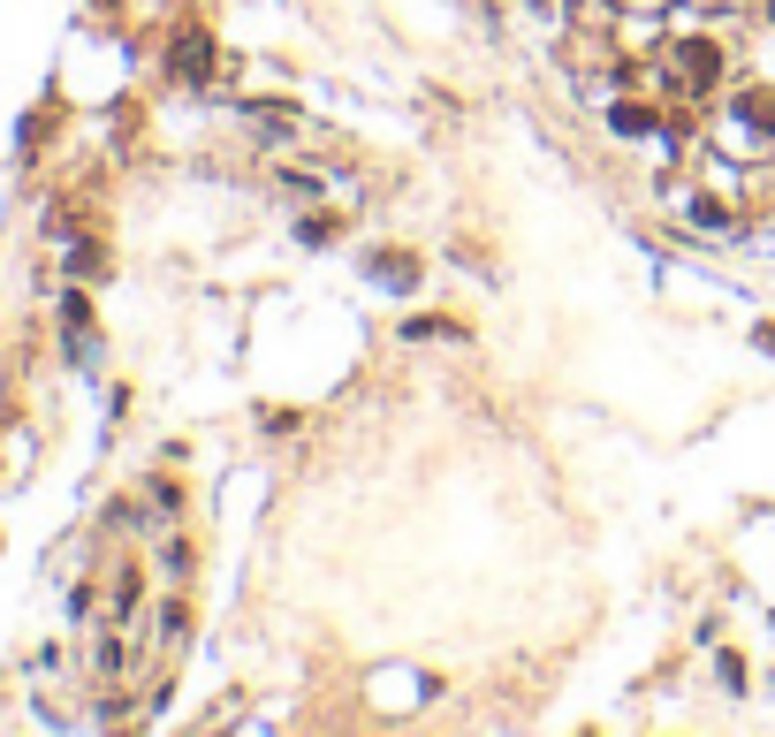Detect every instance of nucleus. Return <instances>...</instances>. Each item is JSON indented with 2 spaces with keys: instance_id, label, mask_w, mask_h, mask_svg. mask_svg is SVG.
Listing matches in <instances>:
<instances>
[{
  "instance_id": "obj_6",
  "label": "nucleus",
  "mask_w": 775,
  "mask_h": 737,
  "mask_svg": "<svg viewBox=\"0 0 775 737\" xmlns=\"http://www.w3.org/2000/svg\"><path fill=\"white\" fill-rule=\"evenodd\" d=\"M692 221H700V229H730V213H723L715 198H700V206H692Z\"/></svg>"
},
{
  "instance_id": "obj_4",
  "label": "nucleus",
  "mask_w": 775,
  "mask_h": 737,
  "mask_svg": "<svg viewBox=\"0 0 775 737\" xmlns=\"http://www.w3.org/2000/svg\"><path fill=\"white\" fill-rule=\"evenodd\" d=\"M738 115H745L753 130H775V100L768 92H738Z\"/></svg>"
},
{
  "instance_id": "obj_1",
  "label": "nucleus",
  "mask_w": 775,
  "mask_h": 737,
  "mask_svg": "<svg viewBox=\"0 0 775 737\" xmlns=\"http://www.w3.org/2000/svg\"><path fill=\"white\" fill-rule=\"evenodd\" d=\"M175 69H183V77H206V69H213V38H206V31H183V38H175Z\"/></svg>"
},
{
  "instance_id": "obj_5",
  "label": "nucleus",
  "mask_w": 775,
  "mask_h": 737,
  "mask_svg": "<svg viewBox=\"0 0 775 737\" xmlns=\"http://www.w3.org/2000/svg\"><path fill=\"white\" fill-rule=\"evenodd\" d=\"M609 122H617L623 138H638V130H654V107H638V100H623L617 115H609Z\"/></svg>"
},
{
  "instance_id": "obj_3",
  "label": "nucleus",
  "mask_w": 775,
  "mask_h": 737,
  "mask_svg": "<svg viewBox=\"0 0 775 737\" xmlns=\"http://www.w3.org/2000/svg\"><path fill=\"white\" fill-rule=\"evenodd\" d=\"M677 61H684V77H692V84H707V77L723 69V54H715V38H684V54H677Z\"/></svg>"
},
{
  "instance_id": "obj_2",
  "label": "nucleus",
  "mask_w": 775,
  "mask_h": 737,
  "mask_svg": "<svg viewBox=\"0 0 775 737\" xmlns=\"http://www.w3.org/2000/svg\"><path fill=\"white\" fill-rule=\"evenodd\" d=\"M373 282L411 290V282H419V259H411V251H373Z\"/></svg>"
},
{
  "instance_id": "obj_7",
  "label": "nucleus",
  "mask_w": 775,
  "mask_h": 737,
  "mask_svg": "<svg viewBox=\"0 0 775 737\" xmlns=\"http://www.w3.org/2000/svg\"><path fill=\"white\" fill-rule=\"evenodd\" d=\"M761 350H775V327H761Z\"/></svg>"
}]
</instances>
